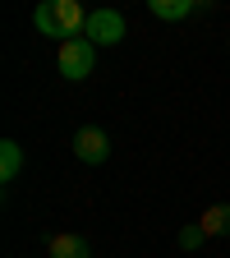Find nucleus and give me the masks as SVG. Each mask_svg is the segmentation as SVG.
<instances>
[{
	"label": "nucleus",
	"instance_id": "obj_10",
	"mask_svg": "<svg viewBox=\"0 0 230 258\" xmlns=\"http://www.w3.org/2000/svg\"><path fill=\"white\" fill-rule=\"evenodd\" d=\"M193 5H198V10H207V5H216V0H193Z\"/></svg>",
	"mask_w": 230,
	"mask_h": 258
},
{
	"label": "nucleus",
	"instance_id": "obj_7",
	"mask_svg": "<svg viewBox=\"0 0 230 258\" xmlns=\"http://www.w3.org/2000/svg\"><path fill=\"white\" fill-rule=\"evenodd\" d=\"M19 171H23V148L14 143V139H5L0 143V180H19Z\"/></svg>",
	"mask_w": 230,
	"mask_h": 258
},
{
	"label": "nucleus",
	"instance_id": "obj_5",
	"mask_svg": "<svg viewBox=\"0 0 230 258\" xmlns=\"http://www.w3.org/2000/svg\"><path fill=\"white\" fill-rule=\"evenodd\" d=\"M46 253H51V258H92V249H88L83 235H51Z\"/></svg>",
	"mask_w": 230,
	"mask_h": 258
},
{
	"label": "nucleus",
	"instance_id": "obj_3",
	"mask_svg": "<svg viewBox=\"0 0 230 258\" xmlns=\"http://www.w3.org/2000/svg\"><path fill=\"white\" fill-rule=\"evenodd\" d=\"M83 37L97 42V46H115V42H124V14H120V10H92L88 23H83Z\"/></svg>",
	"mask_w": 230,
	"mask_h": 258
},
{
	"label": "nucleus",
	"instance_id": "obj_8",
	"mask_svg": "<svg viewBox=\"0 0 230 258\" xmlns=\"http://www.w3.org/2000/svg\"><path fill=\"white\" fill-rule=\"evenodd\" d=\"M198 226L207 235H230V203H216V208H207L203 217H198Z\"/></svg>",
	"mask_w": 230,
	"mask_h": 258
},
{
	"label": "nucleus",
	"instance_id": "obj_6",
	"mask_svg": "<svg viewBox=\"0 0 230 258\" xmlns=\"http://www.w3.org/2000/svg\"><path fill=\"white\" fill-rule=\"evenodd\" d=\"M147 10L157 19H166V23H180V19H189L198 5H193V0H147Z\"/></svg>",
	"mask_w": 230,
	"mask_h": 258
},
{
	"label": "nucleus",
	"instance_id": "obj_1",
	"mask_svg": "<svg viewBox=\"0 0 230 258\" xmlns=\"http://www.w3.org/2000/svg\"><path fill=\"white\" fill-rule=\"evenodd\" d=\"M83 23H88L83 0H42V5L32 10V28H37L42 37H55V42L79 37Z\"/></svg>",
	"mask_w": 230,
	"mask_h": 258
},
{
	"label": "nucleus",
	"instance_id": "obj_4",
	"mask_svg": "<svg viewBox=\"0 0 230 258\" xmlns=\"http://www.w3.org/2000/svg\"><path fill=\"white\" fill-rule=\"evenodd\" d=\"M74 157L88 161V166H102V161L111 157V139H106V129H102V124H83L79 134H74Z\"/></svg>",
	"mask_w": 230,
	"mask_h": 258
},
{
	"label": "nucleus",
	"instance_id": "obj_9",
	"mask_svg": "<svg viewBox=\"0 0 230 258\" xmlns=\"http://www.w3.org/2000/svg\"><path fill=\"white\" fill-rule=\"evenodd\" d=\"M203 240H207L203 226H184V231H180V249H198Z\"/></svg>",
	"mask_w": 230,
	"mask_h": 258
},
{
	"label": "nucleus",
	"instance_id": "obj_2",
	"mask_svg": "<svg viewBox=\"0 0 230 258\" xmlns=\"http://www.w3.org/2000/svg\"><path fill=\"white\" fill-rule=\"evenodd\" d=\"M55 64H60V74L69 79V83L88 79V74H92V64H97V42H88V37H69V42H60Z\"/></svg>",
	"mask_w": 230,
	"mask_h": 258
}]
</instances>
